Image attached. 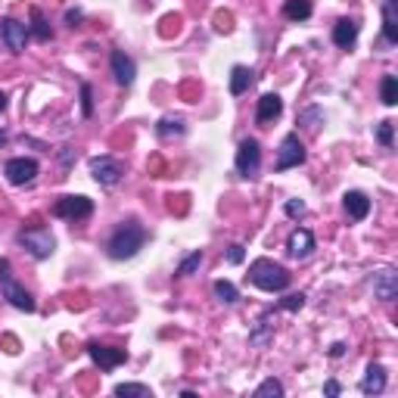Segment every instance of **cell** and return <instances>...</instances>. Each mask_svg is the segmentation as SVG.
I'll return each instance as SVG.
<instances>
[{"label":"cell","instance_id":"20","mask_svg":"<svg viewBox=\"0 0 398 398\" xmlns=\"http://www.w3.org/2000/svg\"><path fill=\"white\" fill-rule=\"evenodd\" d=\"M271 339H274V323H267V314H261L258 321H255L252 333H249V342H252L255 348H265Z\"/></svg>","mask_w":398,"mask_h":398},{"label":"cell","instance_id":"12","mask_svg":"<svg viewBox=\"0 0 398 398\" xmlns=\"http://www.w3.org/2000/svg\"><path fill=\"white\" fill-rule=\"evenodd\" d=\"M370 286H373V296H377L379 302H392V298L398 296V274H395V267H383V271H377L370 277Z\"/></svg>","mask_w":398,"mask_h":398},{"label":"cell","instance_id":"8","mask_svg":"<svg viewBox=\"0 0 398 398\" xmlns=\"http://www.w3.org/2000/svg\"><path fill=\"white\" fill-rule=\"evenodd\" d=\"M261 168V146L255 137H246V140L240 143V149H236V171L243 174V178H255Z\"/></svg>","mask_w":398,"mask_h":398},{"label":"cell","instance_id":"41","mask_svg":"<svg viewBox=\"0 0 398 398\" xmlns=\"http://www.w3.org/2000/svg\"><path fill=\"white\" fill-rule=\"evenodd\" d=\"M6 140V134H3V131H0V143H3Z\"/></svg>","mask_w":398,"mask_h":398},{"label":"cell","instance_id":"21","mask_svg":"<svg viewBox=\"0 0 398 398\" xmlns=\"http://www.w3.org/2000/svg\"><path fill=\"white\" fill-rule=\"evenodd\" d=\"M252 68H246V66H234L230 68V93L234 97H240V93H246L249 91V84H252Z\"/></svg>","mask_w":398,"mask_h":398},{"label":"cell","instance_id":"22","mask_svg":"<svg viewBox=\"0 0 398 398\" xmlns=\"http://www.w3.org/2000/svg\"><path fill=\"white\" fill-rule=\"evenodd\" d=\"M283 16L292 19V22H305V19L311 16V0H286Z\"/></svg>","mask_w":398,"mask_h":398},{"label":"cell","instance_id":"2","mask_svg":"<svg viewBox=\"0 0 398 398\" xmlns=\"http://www.w3.org/2000/svg\"><path fill=\"white\" fill-rule=\"evenodd\" d=\"M249 283L258 286V290L265 292H283L286 286H290V271H286L283 265H277V261L271 258H255L252 265H249Z\"/></svg>","mask_w":398,"mask_h":398},{"label":"cell","instance_id":"11","mask_svg":"<svg viewBox=\"0 0 398 398\" xmlns=\"http://www.w3.org/2000/svg\"><path fill=\"white\" fill-rule=\"evenodd\" d=\"M3 174L10 184L22 187V184H31V180L37 178V162L35 159H25V155H16V159H10L3 165Z\"/></svg>","mask_w":398,"mask_h":398},{"label":"cell","instance_id":"26","mask_svg":"<svg viewBox=\"0 0 398 398\" xmlns=\"http://www.w3.org/2000/svg\"><path fill=\"white\" fill-rule=\"evenodd\" d=\"M155 131H159V137H171V134H184L187 131V124H184V118H178V115H168V118H162L159 124H155Z\"/></svg>","mask_w":398,"mask_h":398},{"label":"cell","instance_id":"37","mask_svg":"<svg viewBox=\"0 0 398 398\" xmlns=\"http://www.w3.org/2000/svg\"><path fill=\"white\" fill-rule=\"evenodd\" d=\"M81 19H84V12H81V10H66V22L72 25V28L81 22Z\"/></svg>","mask_w":398,"mask_h":398},{"label":"cell","instance_id":"39","mask_svg":"<svg viewBox=\"0 0 398 398\" xmlns=\"http://www.w3.org/2000/svg\"><path fill=\"white\" fill-rule=\"evenodd\" d=\"M330 354H333V358H342V354H345V342H333Z\"/></svg>","mask_w":398,"mask_h":398},{"label":"cell","instance_id":"14","mask_svg":"<svg viewBox=\"0 0 398 398\" xmlns=\"http://www.w3.org/2000/svg\"><path fill=\"white\" fill-rule=\"evenodd\" d=\"M311 249H314V234L305 227H296L290 234V240H286V252H290L292 258H308Z\"/></svg>","mask_w":398,"mask_h":398},{"label":"cell","instance_id":"32","mask_svg":"<svg viewBox=\"0 0 398 398\" xmlns=\"http://www.w3.org/2000/svg\"><path fill=\"white\" fill-rule=\"evenodd\" d=\"M81 112H84V118L93 115V91H91V84H81Z\"/></svg>","mask_w":398,"mask_h":398},{"label":"cell","instance_id":"38","mask_svg":"<svg viewBox=\"0 0 398 398\" xmlns=\"http://www.w3.org/2000/svg\"><path fill=\"white\" fill-rule=\"evenodd\" d=\"M59 159H62V165H72V159H75V149L72 146H62V153H59Z\"/></svg>","mask_w":398,"mask_h":398},{"label":"cell","instance_id":"3","mask_svg":"<svg viewBox=\"0 0 398 398\" xmlns=\"http://www.w3.org/2000/svg\"><path fill=\"white\" fill-rule=\"evenodd\" d=\"M0 292H3V298L12 305V308H19V311H35V298H31V292L25 290V286L19 283L16 277H12L10 258H0Z\"/></svg>","mask_w":398,"mask_h":398},{"label":"cell","instance_id":"35","mask_svg":"<svg viewBox=\"0 0 398 398\" xmlns=\"http://www.w3.org/2000/svg\"><path fill=\"white\" fill-rule=\"evenodd\" d=\"M243 258H246V252H243V246H240V243H234V246L227 249V261H230V265H240Z\"/></svg>","mask_w":398,"mask_h":398},{"label":"cell","instance_id":"18","mask_svg":"<svg viewBox=\"0 0 398 398\" xmlns=\"http://www.w3.org/2000/svg\"><path fill=\"white\" fill-rule=\"evenodd\" d=\"M383 389H386V367L370 364L364 373V379H361V392H364V395H379Z\"/></svg>","mask_w":398,"mask_h":398},{"label":"cell","instance_id":"17","mask_svg":"<svg viewBox=\"0 0 398 398\" xmlns=\"http://www.w3.org/2000/svg\"><path fill=\"white\" fill-rule=\"evenodd\" d=\"M354 41H358V22H354V19H339V22L333 25V44L348 50Z\"/></svg>","mask_w":398,"mask_h":398},{"label":"cell","instance_id":"40","mask_svg":"<svg viewBox=\"0 0 398 398\" xmlns=\"http://www.w3.org/2000/svg\"><path fill=\"white\" fill-rule=\"evenodd\" d=\"M6 109V97H3V91H0V112Z\"/></svg>","mask_w":398,"mask_h":398},{"label":"cell","instance_id":"36","mask_svg":"<svg viewBox=\"0 0 398 398\" xmlns=\"http://www.w3.org/2000/svg\"><path fill=\"white\" fill-rule=\"evenodd\" d=\"M323 392H327L330 398H336V395H339V392H342V386L336 383V379H327V383H323Z\"/></svg>","mask_w":398,"mask_h":398},{"label":"cell","instance_id":"30","mask_svg":"<svg viewBox=\"0 0 398 398\" xmlns=\"http://www.w3.org/2000/svg\"><path fill=\"white\" fill-rule=\"evenodd\" d=\"M302 305H305V296H302V292H292V296L280 298V302H277V311H298Z\"/></svg>","mask_w":398,"mask_h":398},{"label":"cell","instance_id":"10","mask_svg":"<svg viewBox=\"0 0 398 398\" xmlns=\"http://www.w3.org/2000/svg\"><path fill=\"white\" fill-rule=\"evenodd\" d=\"M87 354H91V361L100 367V370H115L118 364L128 361V352H124V348L100 345V342H91V345H87Z\"/></svg>","mask_w":398,"mask_h":398},{"label":"cell","instance_id":"23","mask_svg":"<svg viewBox=\"0 0 398 398\" xmlns=\"http://www.w3.org/2000/svg\"><path fill=\"white\" fill-rule=\"evenodd\" d=\"M31 35L37 37V41H50V37H53V31H50V22L47 19H44V12L37 10V6H31Z\"/></svg>","mask_w":398,"mask_h":398},{"label":"cell","instance_id":"25","mask_svg":"<svg viewBox=\"0 0 398 398\" xmlns=\"http://www.w3.org/2000/svg\"><path fill=\"white\" fill-rule=\"evenodd\" d=\"M115 395H122V398H153V389L143 386V383H118Z\"/></svg>","mask_w":398,"mask_h":398},{"label":"cell","instance_id":"1","mask_svg":"<svg viewBox=\"0 0 398 398\" xmlns=\"http://www.w3.org/2000/svg\"><path fill=\"white\" fill-rule=\"evenodd\" d=\"M143 243H146V227H143L140 221H124V224H118L115 234L109 236L106 252H109V258H115V261H128L140 252Z\"/></svg>","mask_w":398,"mask_h":398},{"label":"cell","instance_id":"33","mask_svg":"<svg viewBox=\"0 0 398 398\" xmlns=\"http://www.w3.org/2000/svg\"><path fill=\"white\" fill-rule=\"evenodd\" d=\"M377 140L383 146H392V122H379L377 124Z\"/></svg>","mask_w":398,"mask_h":398},{"label":"cell","instance_id":"13","mask_svg":"<svg viewBox=\"0 0 398 398\" xmlns=\"http://www.w3.org/2000/svg\"><path fill=\"white\" fill-rule=\"evenodd\" d=\"M109 66H112V75H115V81H118L122 87H131V84H134L137 66H134V59H131V56L124 53V50H112Z\"/></svg>","mask_w":398,"mask_h":398},{"label":"cell","instance_id":"15","mask_svg":"<svg viewBox=\"0 0 398 398\" xmlns=\"http://www.w3.org/2000/svg\"><path fill=\"white\" fill-rule=\"evenodd\" d=\"M342 205H345V215L352 218V221H364V218L370 215V199L361 190H348L345 196H342Z\"/></svg>","mask_w":398,"mask_h":398},{"label":"cell","instance_id":"7","mask_svg":"<svg viewBox=\"0 0 398 398\" xmlns=\"http://www.w3.org/2000/svg\"><path fill=\"white\" fill-rule=\"evenodd\" d=\"M302 162H305V146H302V140H298V134H286L283 140H280L274 168H277V171H290V168H298Z\"/></svg>","mask_w":398,"mask_h":398},{"label":"cell","instance_id":"27","mask_svg":"<svg viewBox=\"0 0 398 398\" xmlns=\"http://www.w3.org/2000/svg\"><path fill=\"white\" fill-rule=\"evenodd\" d=\"M215 296H218V302L234 305L236 298H240V292H236V286L230 283V280H215Z\"/></svg>","mask_w":398,"mask_h":398},{"label":"cell","instance_id":"16","mask_svg":"<svg viewBox=\"0 0 398 398\" xmlns=\"http://www.w3.org/2000/svg\"><path fill=\"white\" fill-rule=\"evenodd\" d=\"M280 112H283V100H280L277 93H265V97L258 100V109H255V122L271 124L274 118H280Z\"/></svg>","mask_w":398,"mask_h":398},{"label":"cell","instance_id":"5","mask_svg":"<svg viewBox=\"0 0 398 398\" xmlns=\"http://www.w3.org/2000/svg\"><path fill=\"white\" fill-rule=\"evenodd\" d=\"M53 215L62 221H84L93 215V202L87 196H62L53 202Z\"/></svg>","mask_w":398,"mask_h":398},{"label":"cell","instance_id":"4","mask_svg":"<svg viewBox=\"0 0 398 398\" xmlns=\"http://www.w3.org/2000/svg\"><path fill=\"white\" fill-rule=\"evenodd\" d=\"M19 243H22V246L28 249L37 261L50 258V255H53V249H56V240H53V234H50L47 227H28V230H22V234H19Z\"/></svg>","mask_w":398,"mask_h":398},{"label":"cell","instance_id":"9","mask_svg":"<svg viewBox=\"0 0 398 398\" xmlns=\"http://www.w3.org/2000/svg\"><path fill=\"white\" fill-rule=\"evenodd\" d=\"M28 25L19 22V19H0V37H3L6 50L10 53H25V44H28Z\"/></svg>","mask_w":398,"mask_h":398},{"label":"cell","instance_id":"19","mask_svg":"<svg viewBox=\"0 0 398 398\" xmlns=\"http://www.w3.org/2000/svg\"><path fill=\"white\" fill-rule=\"evenodd\" d=\"M383 37L389 44H398V3L386 0L383 3Z\"/></svg>","mask_w":398,"mask_h":398},{"label":"cell","instance_id":"31","mask_svg":"<svg viewBox=\"0 0 398 398\" xmlns=\"http://www.w3.org/2000/svg\"><path fill=\"white\" fill-rule=\"evenodd\" d=\"M298 122H302L308 131H317V124L323 122V112L321 109H305L302 115H298Z\"/></svg>","mask_w":398,"mask_h":398},{"label":"cell","instance_id":"6","mask_svg":"<svg viewBox=\"0 0 398 398\" xmlns=\"http://www.w3.org/2000/svg\"><path fill=\"white\" fill-rule=\"evenodd\" d=\"M91 174L100 187H115L124 178V165L112 155H93L91 159Z\"/></svg>","mask_w":398,"mask_h":398},{"label":"cell","instance_id":"34","mask_svg":"<svg viewBox=\"0 0 398 398\" xmlns=\"http://www.w3.org/2000/svg\"><path fill=\"white\" fill-rule=\"evenodd\" d=\"M283 211H286L290 218H302V215H305V202H302V199H290V202L283 205Z\"/></svg>","mask_w":398,"mask_h":398},{"label":"cell","instance_id":"24","mask_svg":"<svg viewBox=\"0 0 398 398\" xmlns=\"http://www.w3.org/2000/svg\"><path fill=\"white\" fill-rule=\"evenodd\" d=\"M379 100H383L386 106L398 103V78L395 75H383V81H379Z\"/></svg>","mask_w":398,"mask_h":398},{"label":"cell","instance_id":"28","mask_svg":"<svg viewBox=\"0 0 398 398\" xmlns=\"http://www.w3.org/2000/svg\"><path fill=\"white\" fill-rule=\"evenodd\" d=\"M199 265H202V252H190V255H187V258L178 265V277H190V274H196Z\"/></svg>","mask_w":398,"mask_h":398},{"label":"cell","instance_id":"29","mask_svg":"<svg viewBox=\"0 0 398 398\" xmlns=\"http://www.w3.org/2000/svg\"><path fill=\"white\" fill-rule=\"evenodd\" d=\"M267 395H274V398H280L283 395V383H280V379H265V383L258 386V389H255V398H267Z\"/></svg>","mask_w":398,"mask_h":398}]
</instances>
